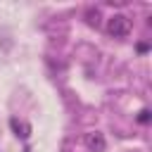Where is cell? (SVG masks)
<instances>
[{
    "label": "cell",
    "instance_id": "cell-1",
    "mask_svg": "<svg viewBox=\"0 0 152 152\" xmlns=\"http://www.w3.org/2000/svg\"><path fill=\"white\" fill-rule=\"evenodd\" d=\"M107 33L114 36V38H126V36L131 33V19H128L126 14H114V17H109V21H107Z\"/></svg>",
    "mask_w": 152,
    "mask_h": 152
},
{
    "label": "cell",
    "instance_id": "cell-4",
    "mask_svg": "<svg viewBox=\"0 0 152 152\" xmlns=\"http://www.w3.org/2000/svg\"><path fill=\"white\" fill-rule=\"evenodd\" d=\"M10 124H12V128H14V131H17V135H19V131H24V138H26V135H28V126H21V124H19V121H17V119H12V121H10Z\"/></svg>",
    "mask_w": 152,
    "mask_h": 152
},
{
    "label": "cell",
    "instance_id": "cell-2",
    "mask_svg": "<svg viewBox=\"0 0 152 152\" xmlns=\"http://www.w3.org/2000/svg\"><path fill=\"white\" fill-rule=\"evenodd\" d=\"M86 145H88V150H93V152H102L104 145H107V140H104V135H102L100 131H90V133H86Z\"/></svg>",
    "mask_w": 152,
    "mask_h": 152
},
{
    "label": "cell",
    "instance_id": "cell-5",
    "mask_svg": "<svg viewBox=\"0 0 152 152\" xmlns=\"http://www.w3.org/2000/svg\"><path fill=\"white\" fill-rule=\"evenodd\" d=\"M138 121H140V124H147V121H150V112H147V109H142V112H140V116H138Z\"/></svg>",
    "mask_w": 152,
    "mask_h": 152
},
{
    "label": "cell",
    "instance_id": "cell-3",
    "mask_svg": "<svg viewBox=\"0 0 152 152\" xmlns=\"http://www.w3.org/2000/svg\"><path fill=\"white\" fill-rule=\"evenodd\" d=\"M86 19H88L90 26H97V24H100V12H97V10H88V12H86Z\"/></svg>",
    "mask_w": 152,
    "mask_h": 152
}]
</instances>
